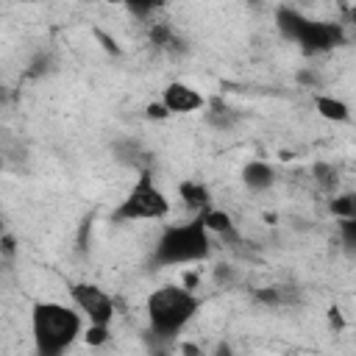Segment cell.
<instances>
[{
	"label": "cell",
	"instance_id": "1",
	"mask_svg": "<svg viewBox=\"0 0 356 356\" xmlns=\"http://www.w3.org/2000/svg\"><path fill=\"white\" fill-rule=\"evenodd\" d=\"M83 331V320L72 306L44 300L31 312V334L36 356H64V350Z\"/></svg>",
	"mask_w": 356,
	"mask_h": 356
},
{
	"label": "cell",
	"instance_id": "15",
	"mask_svg": "<svg viewBox=\"0 0 356 356\" xmlns=\"http://www.w3.org/2000/svg\"><path fill=\"white\" fill-rule=\"evenodd\" d=\"M314 175L320 178L323 186H334V184H337V172H334L328 164H317V167H314Z\"/></svg>",
	"mask_w": 356,
	"mask_h": 356
},
{
	"label": "cell",
	"instance_id": "9",
	"mask_svg": "<svg viewBox=\"0 0 356 356\" xmlns=\"http://www.w3.org/2000/svg\"><path fill=\"white\" fill-rule=\"evenodd\" d=\"M178 192H181V200L192 209V211H197V214H203L206 209H211L209 206V189L203 186V184H197V181H181L178 184Z\"/></svg>",
	"mask_w": 356,
	"mask_h": 356
},
{
	"label": "cell",
	"instance_id": "14",
	"mask_svg": "<svg viewBox=\"0 0 356 356\" xmlns=\"http://www.w3.org/2000/svg\"><path fill=\"white\" fill-rule=\"evenodd\" d=\"M339 231H342V239L348 248L356 245V217L353 220H339Z\"/></svg>",
	"mask_w": 356,
	"mask_h": 356
},
{
	"label": "cell",
	"instance_id": "5",
	"mask_svg": "<svg viewBox=\"0 0 356 356\" xmlns=\"http://www.w3.org/2000/svg\"><path fill=\"white\" fill-rule=\"evenodd\" d=\"M70 298L78 314H83L89 320V325H111L114 317V300L108 298L106 289L95 286V284H72L70 286Z\"/></svg>",
	"mask_w": 356,
	"mask_h": 356
},
{
	"label": "cell",
	"instance_id": "8",
	"mask_svg": "<svg viewBox=\"0 0 356 356\" xmlns=\"http://www.w3.org/2000/svg\"><path fill=\"white\" fill-rule=\"evenodd\" d=\"M273 181H275V170L261 159H253L242 167V184L250 192H264V189L273 186Z\"/></svg>",
	"mask_w": 356,
	"mask_h": 356
},
{
	"label": "cell",
	"instance_id": "11",
	"mask_svg": "<svg viewBox=\"0 0 356 356\" xmlns=\"http://www.w3.org/2000/svg\"><path fill=\"white\" fill-rule=\"evenodd\" d=\"M197 217H200V222L206 225V231H209V234H225V236H231V234H234V222H231L228 211L206 209V211H203V214H197Z\"/></svg>",
	"mask_w": 356,
	"mask_h": 356
},
{
	"label": "cell",
	"instance_id": "10",
	"mask_svg": "<svg viewBox=\"0 0 356 356\" xmlns=\"http://www.w3.org/2000/svg\"><path fill=\"white\" fill-rule=\"evenodd\" d=\"M314 106H317L320 117H325V120H334V122H345V120H350V111H348V106H345L339 97L320 95V97H314Z\"/></svg>",
	"mask_w": 356,
	"mask_h": 356
},
{
	"label": "cell",
	"instance_id": "4",
	"mask_svg": "<svg viewBox=\"0 0 356 356\" xmlns=\"http://www.w3.org/2000/svg\"><path fill=\"white\" fill-rule=\"evenodd\" d=\"M170 214V200L167 195L153 184V178L147 172H142L136 178V184L131 186V192L120 200V206L114 209V220L120 222H134V220H164Z\"/></svg>",
	"mask_w": 356,
	"mask_h": 356
},
{
	"label": "cell",
	"instance_id": "13",
	"mask_svg": "<svg viewBox=\"0 0 356 356\" xmlns=\"http://www.w3.org/2000/svg\"><path fill=\"white\" fill-rule=\"evenodd\" d=\"M83 339H86V345L100 348V345H106L111 339V331H108V325H89L83 331Z\"/></svg>",
	"mask_w": 356,
	"mask_h": 356
},
{
	"label": "cell",
	"instance_id": "6",
	"mask_svg": "<svg viewBox=\"0 0 356 356\" xmlns=\"http://www.w3.org/2000/svg\"><path fill=\"white\" fill-rule=\"evenodd\" d=\"M295 42L303 44L306 50L317 53V50H331L342 42V28L337 22H317V19H303V25L295 33Z\"/></svg>",
	"mask_w": 356,
	"mask_h": 356
},
{
	"label": "cell",
	"instance_id": "2",
	"mask_svg": "<svg viewBox=\"0 0 356 356\" xmlns=\"http://www.w3.org/2000/svg\"><path fill=\"white\" fill-rule=\"evenodd\" d=\"M197 309H200L197 295L181 284H167L153 289L145 303L147 325L159 339H172L178 331H184L186 323L197 314Z\"/></svg>",
	"mask_w": 356,
	"mask_h": 356
},
{
	"label": "cell",
	"instance_id": "7",
	"mask_svg": "<svg viewBox=\"0 0 356 356\" xmlns=\"http://www.w3.org/2000/svg\"><path fill=\"white\" fill-rule=\"evenodd\" d=\"M161 106L170 111V114H189V111H197L206 106V97L186 86V83H170L161 95Z\"/></svg>",
	"mask_w": 356,
	"mask_h": 356
},
{
	"label": "cell",
	"instance_id": "16",
	"mask_svg": "<svg viewBox=\"0 0 356 356\" xmlns=\"http://www.w3.org/2000/svg\"><path fill=\"white\" fill-rule=\"evenodd\" d=\"M147 114H150V117H159V120H161V117H167L170 111H167V108H164L161 103H153V106H147Z\"/></svg>",
	"mask_w": 356,
	"mask_h": 356
},
{
	"label": "cell",
	"instance_id": "3",
	"mask_svg": "<svg viewBox=\"0 0 356 356\" xmlns=\"http://www.w3.org/2000/svg\"><path fill=\"white\" fill-rule=\"evenodd\" d=\"M211 250V234L206 231V225L200 222V217L181 222V225H167L161 231V236L156 239L153 248V261L161 267H172V264H192V261H203Z\"/></svg>",
	"mask_w": 356,
	"mask_h": 356
},
{
	"label": "cell",
	"instance_id": "18",
	"mask_svg": "<svg viewBox=\"0 0 356 356\" xmlns=\"http://www.w3.org/2000/svg\"><path fill=\"white\" fill-rule=\"evenodd\" d=\"M184 353H186V356H200V348H195V345H184Z\"/></svg>",
	"mask_w": 356,
	"mask_h": 356
},
{
	"label": "cell",
	"instance_id": "17",
	"mask_svg": "<svg viewBox=\"0 0 356 356\" xmlns=\"http://www.w3.org/2000/svg\"><path fill=\"white\" fill-rule=\"evenodd\" d=\"M211 356H234V353H231V348L222 342V345H217V348H214V353H211Z\"/></svg>",
	"mask_w": 356,
	"mask_h": 356
},
{
	"label": "cell",
	"instance_id": "20",
	"mask_svg": "<svg viewBox=\"0 0 356 356\" xmlns=\"http://www.w3.org/2000/svg\"><path fill=\"white\" fill-rule=\"evenodd\" d=\"M3 231H6V228H3V220H0V239H3Z\"/></svg>",
	"mask_w": 356,
	"mask_h": 356
},
{
	"label": "cell",
	"instance_id": "19",
	"mask_svg": "<svg viewBox=\"0 0 356 356\" xmlns=\"http://www.w3.org/2000/svg\"><path fill=\"white\" fill-rule=\"evenodd\" d=\"M150 356H170V353H167V350H153Z\"/></svg>",
	"mask_w": 356,
	"mask_h": 356
},
{
	"label": "cell",
	"instance_id": "12",
	"mask_svg": "<svg viewBox=\"0 0 356 356\" xmlns=\"http://www.w3.org/2000/svg\"><path fill=\"white\" fill-rule=\"evenodd\" d=\"M331 211L339 217V220H353L356 217V200L353 195H339L331 200Z\"/></svg>",
	"mask_w": 356,
	"mask_h": 356
},
{
	"label": "cell",
	"instance_id": "21",
	"mask_svg": "<svg viewBox=\"0 0 356 356\" xmlns=\"http://www.w3.org/2000/svg\"><path fill=\"white\" fill-rule=\"evenodd\" d=\"M0 170H3V159H0Z\"/></svg>",
	"mask_w": 356,
	"mask_h": 356
}]
</instances>
